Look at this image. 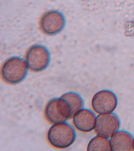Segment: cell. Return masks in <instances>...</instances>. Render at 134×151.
I'll use <instances>...</instances> for the list:
<instances>
[{"mask_svg": "<svg viewBox=\"0 0 134 151\" xmlns=\"http://www.w3.org/2000/svg\"><path fill=\"white\" fill-rule=\"evenodd\" d=\"M120 127V121L119 117L115 113L99 114L96 117L95 132L97 135L111 137Z\"/></svg>", "mask_w": 134, "mask_h": 151, "instance_id": "obj_7", "label": "cell"}, {"mask_svg": "<svg viewBox=\"0 0 134 151\" xmlns=\"http://www.w3.org/2000/svg\"><path fill=\"white\" fill-rule=\"evenodd\" d=\"M91 106L93 110L98 114L112 113L118 106V98L113 91H100L94 94Z\"/></svg>", "mask_w": 134, "mask_h": 151, "instance_id": "obj_6", "label": "cell"}, {"mask_svg": "<svg viewBox=\"0 0 134 151\" xmlns=\"http://www.w3.org/2000/svg\"><path fill=\"white\" fill-rule=\"evenodd\" d=\"M87 151H111L110 140L100 135L94 136L87 145Z\"/></svg>", "mask_w": 134, "mask_h": 151, "instance_id": "obj_10", "label": "cell"}, {"mask_svg": "<svg viewBox=\"0 0 134 151\" xmlns=\"http://www.w3.org/2000/svg\"><path fill=\"white\" fill-rule=\"evenodd\" d=\"M65 24V17L57 10H50L45 12L39 22L41 31L47 35L59 34L64 29Z\"/></svg>", "mask_w": 134, "mask_h": 151, "instance_id": "obj_5", "label": "cell"}, {"mask_svg": "<svg viewBox=\"0 0 134 151\" xmlns=\"http://www.w3.org/2000/svg\"><path fill=\"white\" fill-rule=\"evenodd\" d=\"M112 151H131L133 150V137L125 131H118L110 137Z\"/></svg>", "mask_w": 134, "mask_h": 151, "instance_id": "obj_9", "label": "cell"}, {"mask_svg": "<svg viewBox=\"0 0 134 151\" xmlns=\"http://www.w3.org/2000/svg\"><path fill=\"white\" fill-rule=\"evenodd\" d=\"M133 150H134V137H133Z\"/></svg>", "mask_w": 134, "mask_h": 151, "instance_id": "obj_12", "label": "cell"}, {"mask_svg": "<svg viewBox=\"0 0 134 151\" xmlns=\"http://www.w3.org/2000/svg\"><path fill=\"white\" fill-rule=\"evenodd\" d=\"M61 97L64 99L68 104V105L70 106L71 109L73 111V115L77 113L78 110L82 109V107L84 105L83 99L81 98L80 94H77L75 92H68V93L62 94Z\"/></svg>", "mask_w": 134, "mask_h": 151, "instance_id": "obj_11", "label": "cell"}, {"mask_svg": "<svg viewBox=\"0 0 134 151\" xmlns=\"http://www.w3.org/2000/svg\"><path fill=\"white\" fill-rule=\"evenodd\" d=\"M25 61L31 72H40L45 70L50 64V53L44 45H34L27 51Z\"/></svg>", "mask_w": 134, "mask_h": 151, "instance_id": "obj_4", "label": "cell"}, {"mask_svg": "<svg viewBox=\"0 0 134 151\" xmlns=\"http://www.w3.org/2000/svg\"><path fill=\"white\" fill-rule=\"evenodd\" d=\"M96 117L91 110L81 109L73 116V123L77 131L88 133L95 130Z\"/></svg>", "mask_w": 134, "mask_h": 151, "instance_id": "obj_8", "label": "cell"}, {"mask_svg": "<svg viewBox=\"0 0 134 151\" xmlns=\"http://www.w3.org/2000/svg\"><path fill=\"white\" fill-rule=\"evenodd\" d=\"M44 113L46 120L52 124L68 121L73 116L70 106L61 96L47 103Z\"/></svg>", "mask_w": 134, "mask_h": 151, "instance_id": "obj_3", "label": "cell"}, {"mask_svg": "<svg viewBox=\"0 0 134 151\" xmlns=\"http://www.w3.org/2000/svg\"><path fill=\"white\" fill-rule=\"evenodd\" d=\"M28 67L20 57H12L4 62L1 68L2 78L9 85H17L27 77Z\"/></svg>", "mask_w": 134, "mask_h": 151, "instance_id": "obj_2", "label": "cell"}, {"mask_svg": "<svg viewBox=\"0 0 134 151\" xmlns=\"http://www.w3.org/2000/svg\"><path fill=\"white\" fill-rule=\"evenodd\" d=\"M76 132L71 125L63 122L54 123L47 133V140L51 146L58 150L70 147L76 140Z\"/></svg>", "mask_w": 134, "mask_h": 151, "instance_id": "obj_1", "label": "cell"}]
</instances>
